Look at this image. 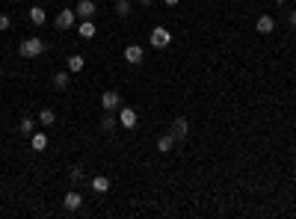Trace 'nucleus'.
I'll return each mask as SVG.
<instances>
[{"instance_id":"3","label":"nucleus","mask_w":296,"mask_h":219,"mask_svg":"<svg viewBox=\"0 0 296 219\" xmlns=\"http://www.w3.org/2000/svg\"><path fill=\"white\" fill-rule=\"evenodd\" d=\"M101 107L107 110V113H113V110H119V107H122V95H119L116 89H107V92L101 95Z\"/></svg>"},{"instance_id":"17","label":"nucleus","mask_w":296,"mask_h":219,"mask_svg":"<svg viewBox=\"0 0 296 219\" xmlns=\"http://www.w3.org/2000/svg\"><path fill=\"white\" fill-rule=\"evenodd\" d=\"M116 125H119V119H116V116H110V113L101 119V130H104V133H113V130H116Z\"/></svg>"},{"instance_id":"12","label":"nucleus","mask_w":296,"mask_h":219,"mask_svg":"<svg viewBox=\"0 0 296 219\" xmlns=\"http://www.w3.org/2000/svg\"><path fill=\"white\" fill-rule=\"evenodd\" d=\"M255 30H258V33H264V36H270V33L276 30V21H273L270 15H261V18H258V24H255Z\"/></svg>"},{"instance_id":"1","label":"nucleus","mask_w":296,"mask_h":219,"mask_svg":"<svg viewBox=\"0 0 296 219\" xmlns=\"http://www.w3.org/2000/svg\"><path fill=\"white\" fill-rule=\"evenodd\" d=\"M18 54H21L24 59H36V56L45 54V42L36 39V36H30V39H24V42L18 45Z\"/></svg>"},{"instance_id":"19","label":"nucleus","mask_w":296,"mask_h":219,"mask_svg":"<svg viewBox=\"0 0 296 219\" xmlns=\"http://www.w3.org/2000/svg\"><path fill=\"white\" fill-rule=\"evenodd\" d=\"M18 130H21V133H24V136H30V133H33V130H36V122H33V119H30V116H24V119H21V125H18Z\"/></svg>"},{"instance_id":"21","label":"nucleus","mask_w":296,"mask_h":219,"mask_svg":"<svg viewBox=\"0 0 296 219\" xmlns=\"http://www.w3.org/2000/svg\"><path fill=\"white\" fill-rule=\"evenodd\" d=\"M116 15L119 18H128L130 15V3H128V0H116Z\"/></svg>"},{"instance_id":"16","label":"nucleus","mask_w":296,"mask_h":219,"mask_svg":"<svg viewBox=\"0 0 296 219\" xmlns=\"http://www.w3.org/2000/svg\"><path fill=\"white\" fill-rule=\"evenodd\" d=\"M83 65H86V59H83L80 54L68 56V71H71V74H77V71H83Z\"/></svg>"},{"instance_id":"24","label":"nucleus","mask_w":296,"mask_h":219,"mask_svg":"<svg viewBox=\"0 0 296 219\" xmlns=\"http://www.w3.org/2000/svg\"><path fill=\"white\" fill-rule=\"evenodd\" d=\"M287 24H290V27H296V9H290V15H287Z\"/></svg>"},{"instance_id":"4","label":"nucleus","mask_w":296,"mask_h":219,"mask_svg":"<svg viewBox=\"0 0 296 219\" xmlns=\"http://www.w3.org/2000/svg\"><path fill=\"white\" fill-rule=\"evenodd\" d=\"M74 12H77V18H83V21H92L98 6H95V0H80V3L74 6Z\"/></svg>"},{"instance_id":"13","label":"nucleus","mask_w":296,"mask_h":219,"mask_svg":"<svg viewBox=\"0 0 296 219\" xmlns=\"http://www.w3.org/2000/svg\"><path fill=\"white\" fill-rule=\"evenodd\" d=\"M30 21H33L36 27H42V24L48 21V12H45L42 6H30Z\"/></svg>"},{"instance_id":"10","label":"nucleus","mask_w":296,"mask_h":219,"mask_svg":"<svg viewBox=\"0 0 296 219\" xmlns=\"http://www.w3.org/2000/svg\"><path fill=\"white\" fill-rule=\"evenodd\" d=\"M92 190H95L98 196L110 193V178H107V175H95V178H92Z\"/></svg>"},{"instance_id":"18","label":"nucleus","mask_w":296,"mask_h":219,"mask_svg":"<svg viewBox=\"0 0 296 219\" xmlns=\"http://www.w3.org/2000/svg\"><path fill=\"white\" fill-rule=\"evenodd\" d=\"M68 74H71V71H56V74H54V89H65L68 80H71Z\"/></svg>"},{"instance_id":"22","label":"nucleus","mask_w":296,"mask_h":219,"mask_svg":"<svg viewBox=\"0 0 296 219\" xmlns=\"http://www.w3.org/2000/svg\"><path fill=\"white\" fill-rule=\"evenodd\" d=\"M68 178H71V184H74V187H77V184H80V181H83V169H80V166H74Z\"/></svg>"},{"instance_id":"5","label":"nucleus","mask_w":296,"mask_h":219,"mask_svg":"<svg viewBox=\"0 0 296 219\" xmlns=\"http://www.w3.org/2000/svg\"><path fill=\"white\" fill-rule=\"evenodd\" d=\"M74 24H77V12H74V9H62L56 15V30H71Z\"/></svg>"},{"instance_id":"20","label":"nucleus","mask_w":296,"mask_h":219,"mask_svg":"<svg viewBox=\"0 0 296 219\" xmlns=\"http://www.w3.org/2000/svg\"><path fill=\"white\" fill-rule=\"evenodd\" d=\"M39 122H42L45 128H51V125L56 122V113H54V110H42V113H39Z\"/></svg>"},{"instance_id":"2","label":"nucleus","mask_w":296,"mask_h":219,"mask_svg":"<svg viewBox=\"0 0 296 219\" xmlns=\"http://www.w3.org/2000/svg\"><path fill=\"white\" fill-rule=\"evenodd\" d=\"M148 42H151V48L163 51V48H169V45H172V33H169L166 27H154V30H151V36H148Z\"/></svg>"},{"instance_id":"25","label":"nucleus","mask_w":296,"mask_h":219,"mask_svg":"<svg viewBox=\"0 0 296 219\" xmlns=\"http://www.w3.org/2000/svg\"><path fill=\"white\" fill-rule=\"evenodd\" d=\"M181 3V0H166V6H178Z\"/></svg>"},{"instance_id":"26","label":"nucleus","mask_w":296,"mask_h":219,"mask_svg":"<svg viewBox=\"0 0 296 219\" xmlns=\"http://www.w3.org/2000/svg\"><path fill=\"white\" fill-rule=\"evenodd\" d=\"M139 3H142V6H151V3H154V0H139Z\"/></svg>"},{"instance_id":"6","label":"nucleus","mask_w":296,"mask_h":219,"mask_svg":"<svg viewBox=\"0 0 296 219\" xmlns=\"http://www.w3.org/2000/svg\"><path fill=\"white\" fill-rule=\"evenodd\" d=\"M175 139H187L190 136V122L187 119H184V116H178L175 122H172V130H169Z\"/></svg>"},{"instance_id":"9","label":"nucleus","mask_w":296,"mask_h":219,"mask_svg":"<svg viewBox=\"0 0 296 219\" xmlns=\"http://www.w3.org/2000/svg\"><path fill=\"white\" fill-rule=\"evenodd\" d=\"M80 204H83V196H80L77 190L65 193V199H62V207H65V210H80Z\"/></svg>"},{"instance_id":"23","label":"nucleus","mask_w":296,"mask_h":219,"mask_svg":"<svg viewBox=\"0 0 296 219\" xmlns=\"http://www.w3.org/2000/svg\"><path fill=\"white\" fill-rule=\"evenodd\" d=\"M9 24H12V21H9V15H0V33L9 30Z\"/></svg>"},{"instance_id":"28","label":"nucleus","mask_w":296,"mask_h":219,"mask_svg":"<svg viewBox=\"0 0 296 219\" xmlns=\"http://www.w3.org/2000/svg\"><path fill=\"white\" fill-rule=\"evenodd\" d=\"M276 3H284V0H276Z\"/></svg>"},{"instance_id":"14","label":"nucleus","mask_w":296,"mask_h":219,"mask_svg":"<svg viewBox=\"0 0 296 219\" xmlns=\"http://www.w3.org/2000/svg\"><path fill=\"white\" fill-rule=\"evenodd\" d=\"M95 33H98V30H95V24H92V21H83V24L77 27V36H80V39H86V42H89V39H95Z\"/></svg>"},{"instance_id":"15","label":"nucleus","mask_w":296,"mask_h":219,"mask_svg":"<svg viewBox=\"0 0 296 219\" xmlns=\"http://www.w3.org/2000/svg\"><path fill=\"white\" fill-rule=\"evenodd\" d=\"M172 148H175V136H172V133H166V136H160V139H157V151L169 154Z\"/></svg>"},{"instance_id":"11","label":"nucleus","mask_w":296,"mask_h":219,"mask_svg":"<svg viewBox=\"0 0 296 219\" xmlns=\"http://www.w3.org/2000/svg\"><path fill=\"white\" fill-rule=\"evenodd\" d=\"M30 145H33V151H45L48 148V133H30Z\"/></svg>"},{"instance_id":"7","label":"nucleus","mask_w":296,"mask_h":219,"mask_svg":"<svg viewBox=\"0 0 296 219\" xmlns=\"http://www.w3.org/2000/svg\"><path fill=\"white\" fill-rule=\"evenodd\" d=\"M119 125H122L125 130H133V128H136V110L122 107V110H119Z\"/></svg>"},{"instance_id":"8","label":"nucleus","mask_w":296,"mask_h":219,"mask_svg":"<svg viewBox=\"0 0 296 219\" xmlns=\"http://www.w3.org/2000/svg\"><path fill=\"white\" fill-rule=\"evenodd\" d=\"M145 59V51L139 48V45H128L125 48V62H130V65H139Z\"/></svg>"},{"instance_id":"27","label":"nucleus","mask_w":296,"mask_h":219,"mask_svg":"<svg viewBox=\"0 0 296 219\" xmlns=\"http://www.w3.org/2000/svg\"><path fill=\"white\" fill-rule=\"evenodd\" d=\"M0 77H3V68H0Z\"/></svg>"}]
</instances>
